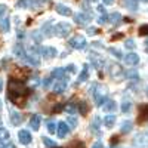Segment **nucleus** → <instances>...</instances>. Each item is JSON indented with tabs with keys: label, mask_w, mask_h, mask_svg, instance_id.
I'll return each instance as SVG.
<instances>
[{
	"label": "nucleus",
	"mask_w": 148,
	"mask_h": 148,
	"mask_svg": "<svg viewBox=\"0 0 148 148\" xmlns=\"http://www.w3.org/2000/svg\"><path fill=\"white\" fill-rule=\"evenodd\" d=\"M42 31L45 33V36H52L53 34V27H51V22H45L43 27H42Z\"/></svg>",
	"instance_id": "obj_24"
},
{
	"label": "nucleus",
	"mask_w": 148,
	"mask_h": 148,
	"mask_svg": "<svg viewBox=\"0 0 148 148\" xmlns=\"http://www.w3.org/2000/svg\"><path fill=\"white\" fill-rule=\"evenodd\" d=\"M125 64H126V65H130V67L138 65V64H139V56H138V53L129 52V53L125 56Z\"/></svg>",
	"instance_id": "obj_9"
},
{
	"label": "nucleus",
	"mask_w": 148,
	"mask_h": 148,
	"mask_svg": "<svg viewBox=\"0 0 148 148\" xmlns=\"http://www.w3.org/2000/svg\"><path fill=\"white\" fill-rule=\"evenodd\" d=\"M46 127H47V132H49V133H55V132H56V123H55L53 120H49Z\"/></svg>",
	"instance_id": "obj_27"
},
{
	"label": "nucleus",
	"mask_w": 148,
	"mask_h": 148,
	"mask_svg": "<svg viewBox=\"0 0 148 148\" xmlns=\"http://www.w3.org/2000/svg\"><path fill=\"white\" fill-rule=\"evenodd\" d=\"M108 52L113 55V56H116L117 59H120L121 58V52H119L117 49H114V47H108Z\"/></svg>",
	"instance_id": "obj_34"
},
{
	"label": "nucleus",
	"mask_w": 148,
	"mask_h": 148,
	"mask_svg": "<svg viewBox=\"0 0 148 148\" xmlns=\"http://www.w3.org/2000/svg\"><path fill=\"white\" fill-rule=\"evenodd\" d=\"M2 90H3V79L0 77V92H2Z\"/></svg>",
	"instance_id": "obj_48"
},
{
	"label": "nucleus",
	"mask_w": 148,
	"mask_h": 148,
	"mask_svg": "<svg viewBox=\"0 0 148 148\" xmlns=\"http://www.w3.org/2000/svg\"><path fill=\"white\" fill-rule=\"evenodd\" d=\"M43 144H45L47 148H53V147H56V142L52 141L51 138H47V136H43Z\"/></svg>",
	"instance_id": "obj_30"
},
{
	"label": "nucleus",
	"mask_w": 148,
	"mask_h": 148,
	"mask_svg": "<svg viewBox=\"0 0 148 148\" xmlns=\"http://www.w3.org/2000/svg\"><path fill=\"white\" fill-rule=\"evenodd\" d=\"M52 82H53V79L49 76V77H46L43 80V86H45V88H49V86H52Z\"/></svg>",
	"instance_id": "obj_37"
},
{
	"label": "nucleus",
	"mask_w": 148,
	"mask_h": 148,
	"mask_svg": "<svg viewBox=\"0 0 148 148\" xmlns=\"http://www.w3.org/2000/svg\"><path fill=\"white\" fill-rule=\"evenodd\" d=\"M126 8L129 10H138V2L136 0H126Z\"/></svg>",
	"instance_id": "obj_25"
},
{
	"label": "nucleus",
	"mask_w": 148,
	"mask_h": 148,
	"mask_svg": "<svg viewBox=\"0 0 148 148\" xmlns=\"http://www.w3.org/2000/svg\"><path fill=\"white\" fill-rule=\"evenodd\" d=\"M73 18L79 25H88V24L92 21V15L89 14H83V12H77V14H73Z\"/></svg>",
	"instance_id": "obj_5"
},
{
	"label": "nucleus",
	"mask_w": 148,
	"mask_h": 148,
	"mask_svg": "<svg viewBox=\"0 0 148 148\" xmlns=\"http://www.w3.org/2000/svg\"><path fill=\"white\" fill-rule=\"evenodd\" d=\"M117 138H119V136H113V144H116V142H117Z\"/></svg>",
	"instance_id": "obj_52"
},
{
	"label": "nucleus",
	"mask_w": 148,
	"mask_h": 148,
	"mask_svg": "<svg viewBox=\"0 0 148 148\" xmlns=\"http://www.w3.org/2000/svg\"><path fill=\"white\" fill-rule=\"evenodd\" d=\"M65 68H61V67H58V68H55L52 73H51V77L52 79H62V77H65Z\"/></svg>",
	"instance_id": "obj_17"
},
{
	"label": "nucleus",
	"mask_w": 148,
	"mask_h": 148,
	"mask_svg": "<svg viewBox=\"0 0 148 148\" xmlns=\"http://www.w3.org/2000/svg\"><path fill=\"white\" fill-rule=\"evenodd\" d=\"M9 139V132H8V129H5V127H0V141H8Z\"/></svg>",
	"instance_id": "obj_28"
},
{
	"label": "nucleus",
	"mask_w": 148,
	"mask_h": 148,
	"mask_svg": "<svg viewBox=\"0 0 148 148\" xmlns=\"http://www.w3.org/2000/svg\"><path fill=\"white\" fill-rule=\"evenodd\" d=\"M55 10L58 12L59 15H62V16H71V15H73L71 9H70L68 6H65V5H61V3H58V5L55 6Z\"/></svg>",
	"instance_id": "obj_13"
},
{
	"label": "nucleus",
	"mask_w": 148,
	"mask_h": 148,
	"mask_svg": "<svg viewBox=\"0 0 148 148\" xmlns=\"http://www.w3.org/2000/svg\"><path fill=\"white\" fill-rule=\"evenodd\" d=\"M144 2H148V0H144Z\"/></svg>",
	"instance_id": "obj_55"
},
{
	"label": "nucleus",
	"mask_w": 148,
	"mask_h": 148,
	"mask_svg": "<svg viewBox=\"0 0 148 148\" xmlns=\"http://www.w3.org/2000/svg\"><path fill=\"white\" fill-rule=\"evenodd\" d=\"M148 120V105H141L139 107V116H138V121H147Z\"/></svg>",
	"instance_id": "obj_15"
},
{
	"label": "nucleus",
	"mask_w": 148,
	"mask_h": 148,
	"mask_svg": "<svg viewBox=\"0 0 148 148\" xmlns=\"http://www.w3.org/2000/svg\"><path fill=\"white\" fill-rule=\"evenodd\" d=\"M0 30H2L3 33H8V31L10 30V19H9L8 16L0 21Z\"/></svg>",
	"instance_id": "obj_20"
},
{
	"label": "nucleus",
	"mask_w": 148,
	"mask_h": 148,
	"mask_svg": "<svg viewBox=\"0 0 148 148\" xmlns=\"http://www.w3.org/2000/svg\"><path fill=\"white\" fill-rule=\"evenodd\" d=\"M40 53L43 55L45 59H53L58 55V51H56V47H53V46H46V47H43L40 51Z\"/></svg>",
	"instance_id": "obj_7"
},
{
	"label": "nucleus",
	"mask_w": 148,
	"mask_h": 148,
	"mask_svg": "<svg viewBox=\"0 0 148 148\" xmlns=\"http://www.w3.org/2000/svg\"><path fill=\"white\" fill-rule=\"evenodd\" d=\"M102 2H104V5L110 6V5H113V3H114V0H102Z\"/></svg>",
	"instance_id": "obj_45"
},
{
	"label": "nucleus",
	"mask_w": 148,
	"mask_h": 148,
	"mask_svg": "<svg viewBox=\"0 0 148 148\" xmlns=\"http://www.w3.org/2000/svg\"><path fill=\"white\" fill-rule=\"evenodd\" d=\"M0 148H6V145H5L3 141H0Z\"/></svg>",
	"instance_id": "obj_50"
},
{
	"label": "nucleus",
	"mask_w": 148,
	"mask_h": 148,
	"mask_svg": "<svg viewBox=\"0 0 148 148\" xmlns=\"http://www.w3.org/2000/svg\"><path fill=\"white\" fill-rule=\"evenodd\" d=\"M120 19H121V16H120L119 12H114V14L108 15V22H111L113 25H117V24L120 22Z\"/></svg>",
	"instance_id": "obj_23"
},
{
	"label": "nucleus",
	"mask_w": 148,
	"mask_h": 148,
	"mask_svg": "<svg viewBox=\"0 0 148 148\" xmlns=\"http://www.w3.org/2000/svg\"><path fill=\"white\" fill-rule=\"evenodd\" d=\"M144 34H148V25L145 24V25H141L139 28V36H144Z\"/></svg>",
	"instance_id": "obj_38"
},
{
	"label": "nucleus",
	"mask_w": 148,
	"mask_h": 148,
	"mask_svg": "<svg viewBox=\"0 0 148 148\" xmlns=\"http://www.w3.org/2000/svg\"><path fill=\"white\" fill-rule=\"evenodd\" d=\"M92 148H104V147H102V142H101V141H98V142H95V144L92 145Z\"/></svg>",
	"instance_id": "obj_44"
},
{
	"label": "nucleus",
	"mask_w": 148,
	"mask_h": 148,
	"mask_svg": "<svg viewBox=\"0 0 148 148\" xmlns=\"http://www.w3.org/2000/svg\"><path fill=\"white\" fill-rule=\"evenodd\" d=\"M2 108H3V104H2V99H0V111H2Z\"/></svg>",
	"instance_id": "obj_53"
},
{
	"label": "nucleus",
	"mask_w": 148,
	"mask_h": 148,
	"mask_svg": "<svg viewBox=\"0 0 148 148\" xmlns=\"http://www.w3.org/2000/svg\"><path fill=\"white\" fill-rule=\"evenodd\" d=\"M56 132H58V136L59 138H65L67 135H68V132H70V127H68V125H67L65 121H61L59 125H58Z\"/></svg>",
	"instance_id": "obj_12"
},
{
	"label": "nucleus",
	"mask_w": 148,
	"mask_h": 148,
	"mask_svg": "<svg viewBox=\"0 0 148 148\" xmlns=\"http://www.w3.org/2000/svg\"><path fill=\"white\" fill-rule=\"evenodd\" d=\"M95 33H96V30H95V28H88V34H90V36H92V34H95Z\"/></svg>",
	"instance_id": "obj_46"
},
{
	"label": "nucleus",
	"mask_w": 148,
	"mask_h": 148,
	"mask_svg": "<svg viewBox=\"0 0 148 148\" xmlns=\"http://www.w3.org/2000/svg\"><path fill=\"white\" fill-rule=\"evenodd\" d=\"M6 148H16L14 144H9V145H6Z\"/></svg>",
	"instance_id": "obj_51"
},
{
	"label": "nucleus",
	"mask_w": 148,
	"mask_h": 148,
	"mask_svg": "<svg viewBox=\"0 0 148 148\" xmlns=\"http://www.w3.org/2000/svg\"><path fill=\"white\" fill-rule=\"evenodd\" d=\"M0 126H2V119H0Z\"/></svg>",
	"instance_id": "obj_54"
},
{
	"label": "nucleus",
	"mask_w": 148,
	"mask_h": 148,
	"mask_svg": "<svg viewBox=\"0 0 148 148\" xmlns=\"http://www.w3.org/2000/svg\"><path fill=\"white\" fill-rule=\"evenodd\" d=\"M67 121H68V127H73V129H74V127H77V119H76V117L70 116Z\"/></svg>",
	"instance_id": "obj_32"
},
{
	"label": "nucleus",
	"mask_w": 148,
	"mask_h": 148,
	"mask_svg": "<svg viewBox=\"0 0 148 148\" xmlns=\"http://www.w3.org/2000/svg\"><path fill=\"white\" fill-rule=\"evenodd\" d=\"M92 93H93V99H95V104L98 105V107H101L104 102H105V99H107V95L104 93V92H101V86L99 84H92Z\"/></svg>",
	"instance_id": "obj_2"
},
{
	"label": "nucleus",
	"mask_w": 148,
	"mask_h": 148,
	"mask_svg": "<svg viewBox=\"0 0 148 148\" xmlns=\"http://www.w3.org/2000/svg\"><path fill=\"white\" fill-rule=\"evenodd\" d=\"M125 46H126L127 49H135L136 43H135V40H130V39H127V40L125 42Z\"/></svg>",
	"instance_id": "obj_36"
},
{
	"label": "nucleus",
	"mask_w": 148,
	"mask_h": 148,
	"mask_svg": "<svg viewBox=\"0 0 148 148\" xmlns=\"http://www.w3.org/2000/svg\"><path fill=\"white\" fill-rule=\"evenodd\" d=\"M67 88H68V79H67V76H65V77L58 79V80L55 82V84H53V92H55V93H64V92L67 90Z\"/></svg>",
	"instance_id": "obj_6"
},
{
	"label": "nucleus",
	"mask_w": 148,
	"mask_h": 148,
	"mask_svg": "<svg viewBox=\"0 0 148 148\" xmlns=\"http://www.w3.org/2000/svg\"><path fill=\"white\" fill-rule=\"evenodd\" d=\"M71 31V25L68 22H58L53 27V34L59 36V37H67Z\"/></svg>",
	"instance_id": "obj_3"
},
{
	"label": "nucleus",
	"mask_w": 148,
	"mask_h": 148,
	"mask_svg": "<svg viewBox=\"0 0 148 148\" xmlns=\"http://www.w3.org/2000/svg\"><path fill=\"white\" fill-rule=\"evenodd\" d=\"M79 111L84 116V114H88V111H89V107H88V104L86 102H80V105H79Z\"/></svg>",
	"instance_id": "obj_31"
},
{
	"label": "nucleus",
	"mask_w": 148,
	"mask_h": 148,
	"mask_svg": "<svg viewBox=\"0 0 148 148\" xmlns=\"http://www.w3.org/2000/svg\"><path fill=\"white\" fill-rule=\"evenodd\" d=\"M104 125H105L108 129L114 127V125H116V116H113V114H108V116L104 119Z\"/></svg>",
	"instance_id": "obj_19"
},
{
	"label": "nucleus",
	"mask_w": 148,
	"mask_h": 148,
	"mask_svg": "<svg viewBox=\"0 0 148 148\" xmlns=\"http://www.w3.org/2000/svg\"><path fill=\"white\" fill-rule=\"evenodd\" d=\"M25 52H27V51L22 47V45H21V43H18V45H15V46H14V53H15L18 58H22L24 55H25Z\"/></svg>",
	"instance_id": "obj_21"
},
{
	"label": "nucleus",
	"mask_w": 148,
	"mask_h": 148,
	"mask_svg": "<svg viewBox=\"0 0 148 148\" xmlns=\"http://www.w3.org/2000/svg\"><path fill=\"white\" fill-rule=\"evenodd\" d=\"M53 148H58V147H53Z\"/></svg>",
	"instance_id": "obj_56"
},
{
	"label": "nucleus",
	"mask_w": 148,
	"mask_h": 148,
	"mask_svg": "<svg viewBox=\"0 0 148 148\" xmlns=\"http://www.w3.org/2000/svg\"><path fill=\"white\" fill-rule=\"evenodd\" d=\"M126 77L127 79H138V73L135 71V70H130V71L126 73Z\"/></svg>",
	"instance_id": "obj_35"
},
{
	"label": "nucleus",
	"mask_w": 148,
	"mask_h": 148,
	"mask_svg": "<svg viewBox=\"0 0 148 148\" xmlns=\"http://www.w3.org/2000/svg\"><path fill=\"white\" fill-rule=\"evenodd\" d=\"M61 110H62V105H56L53 111H55V113H58V111H61Z\"/></svg>",
	"instance_id": "obj_47"
},
{
	"label": "nucleus",
	"mask_w": 148,
	"mask_h": 148,
	"mask_svg": "<svg viewBox=\"0 0 148 148\" xmlns=\"http://www.w3.org/2000/svg\"><path fill=\"white\" fill-rule=\"evenodd\" d=\"M28 2H31V5H28V6H30L31 9H34V10L39 9V8L42 6V3H40L42 0H28Z\"/></svg>",
	"instance_id": "obj_33"
},
{
	"label": "nucleus",
	"mask_w": 148,
	"mask_h": 148,
	"mask_svg": "<svg viewBox=\"0 0 148 148\" xmlns=\"http://www.w3.org/2000/svg\"><path fill=\"white\" fill-rule=\"evenodd\" d=\"M88 79H89V70H88V65H84L83 70H82V73L79 74L77 82H79V83H83V82H86Z\"/></svg>",
	"instance_id": "obj_18"
},
{
	"label": "nucleus",
	"mask_w": 148,
	"mask_h": 148,
	"mask_svg": "<svg viewBox=\"0 0 148 148\" xmlns=\"http://www.w3.org/2000/svg\"><path fill=\"white\" fill-rule=\"evenodd\" d=\"M130 108H132V102H129V101H125V102L121 104V107H120L121 113H129Z\"/></svg>",
	"instance_id": "obj_29"
},
{
	"label": "nucleus",
	"mask_w": 148,
	"mask_h": 148,
	"mask_svg": "<svg viewBox=\"0 0 148 148\" xmlns=\"http://www.w3.org/2000/svg\"><path fill=\"white\" fill-rule=\"evenodd\" d=\"M10 121H12V125H14V126L21 125L22 117H21V114L18 113V111H15V110H12V111H10Z\"/></svg>",
	"instance_id": "obj_16"
},
{
	"label": "nucleus",
	"mask_w": 148,
	"mask_h": 148,
	"mask_svg": "<svg viewBox=\"0 0 148 148\" xmlns=\"http://www.w3.org/2000/svg\"><path fill=\"white\" fill-rule=\"evenodd\" d=\"M145 52H147V53H148V39H147V40H145Z\"/></svg>",
	"instance_id": "obj_49"
},
{
	"label": "nucleus",
	"mask_w": 148,
	"mask_h": 148,
	"mask_svg": "<svg viewBox=\"0 0 148 148\" xmlns=\"http://www.w3.org/2000/svg\"><path fill=\"white\" fill-rule=\"evenodd\" d=\"M18 139H19V142H21L22 145H28L33 138H31V133H30L28 130L21 129V130L18 132Z\"/></svg>",
	"instance_id": "obj_8"
},
{
	"label": "nucleus",
	"mask_w": 148,
	"mask_h": 148,
	"mask_svg": "<svg viewBox=\"0 0 148 148\" xmlns=\"http://www.w3.org/2000/svg\"><path fill=\"white\" fill-rule=\"evenodd\" d=\"M68 45L73 47V49H84L86 47V45H88V42H86V39L84 37H82V36H74V37H71V39L68 40Z\"/></svg>",
	"instance_id": "obj_4"
},
{
	"label": "nucleus",
	"mask_w": 148,
	"mask_h": 148,
	"mask_svg": "<svg viewBox=\"0 0 148 148\" xmlns=\"http://www.w3.org/2000/svg\"><path fill=\"white\" fill-rule=\"evenodd\" d=\"M101 107H104V110L107 111V113H113V111H116L117 110V104H116V101H113V99H105V102L101 105Z\"/></svg>",
	"instance_id": "obj_14"
},
{
	"label": "nucleus",
	"mask_w": 148,
	"mask_h": 148,
	"mask_svg": "<svg viewBox=\"0 0 148 148\" xmlns=\"http://www.w3.org/2000/svg\"><path fill=\"white\" fill-rule=\"evenodd\" d=\"M76 110H77L76 105H68V107H67V111H68L70 114H74V113H76Z\"/></svg>",
	"instance_id": "obj_43"
},
{
	"label": "nucleus",
	"mask_w": 148,
	"mask_h": 148,
	"mask_svg": "<svg viewBox=\"0 0 148 148\" xmlns=\"http://www.w3.org/2000/svg\"><path fill=\"white\" fill-rule=\"evenodd\" d=\"M132 130V121H129V120H125L121 123V126H120V132L121 133H129Z\"/></svg>",
	"instance_id": "obj_22"
},
{
	"label": "nucleus",
	"mask_w": 148,
	"mask_h": 148,
	"mask_svg": "<svg viewBox=\"0 0 148 148\" xmlns=\"http://www.w3.org/2000/svg\"><path fill=\"white\" fill-rule=\"evenodd\" d=\"M110 74H111V77H114V79H119L121 77V74H125V71L121 70V67L119 64H113V65H110Z\"/></svg>",
	"instance_id": "obj_10"
},
{
	"label": "nucleus",
	"mask_w": 148,
	"mask_h": 148,
	"mask_svg": "<svg viewBox=\"0 0 148 148\" xmlns=\"http://www.w3.org/2000/svg\"><path fill=\"white\" fill-rule=\"evenodd\" d=\"M65 71H68V73H76V65H73V64H70V65H67L65 67Z\"/></svg>",
	"instance_id": "obj_40"
},
{
	"label": "nucleus",
	"mask_w": 148,
	"mask_h": 148,
	"mask_svg": "<svg viewBox=\"0 0 148 148\" xmlns=\"http://www.w3.org/2000/svg\"><path fill=\"white\" fill-rule=\"evenodd\" d=\"M27 93H28V89H27L25 86H24V83H21L19 80L12 79V80L9 82L8 96H9V99L14 102V104L22 107L24 104H25V99H27L25 96H27Z\"/></svg>",
	"instance_id": "obj_1"
},
{
	"label": "nucleus",
	"mask_w": 148,
	"mask_h": 148,
	"mask_svg": "<svg viewBox=\"0 0 148 148\" xmlns=\"http://www.w3.org/2000/svg\"><path fill=\"white\" fill-rule=\"evenodd\" d=\"M6 12H8V6H6V5H0V16L5 15Z\"/></svg>",
	"instance_id": "obj_42"
},
{
	"label": "nucleus",
	"mask_w": 148,
	"mask_h": 148,
	"mask_svg": "<svg viewBox=\"0 0 148 148\" xmlns=\"http://www.w3.org/2000/svg\"><path fill=\"white\" fill-rule=\"evenodd\" d=\"M40 123H42V116L40 114H33L31 116V119H30V127L33 130H39Z\"/></svg>",
	"instance_id": "obj_11"
},
{
	"label": "nucleus",
	"mask_w": 148,
	"mask_h": 148,
	"mask_svg": "<svg viewBox=\"0 0 148 148\" xmlns=\"http://www.w3.org/2000/svg\"><path fill=\"white\" fill-rule=\"evenodd\" d=\"M18 8H27L28 6V0H18Z\"/></svg>",
	"instance_id": "obj_39"
},
{
	"label": "nucleus",
	"mask_w": 148,
	"mask_h": 148,
	"mask_svg": "<svg viewBox=\"0 0 148 148\" xmlns=\"http://www.w3.org/2000/svg\"><path fill=\"white\" fill-rule=\"evenodd\" d=\"M33 37H34V42H36V43H40V42H42V36H40V34H37L36 31L33 33Z\"/></svg>",
	"instance_id": "obj_41"
},
{
	"label": "nucleus",
	"mask_w": 148,
	"mask_h": 148,
	"mask_svg": "<svg viewBox=\"0 0 148 148\" xmlns=\"http://www.w3.org/2000/svg\"><path fill=\"white\" fill-rule=\"evenodd\" d=\"M99 126H101V117H95L92 120V130H99Z\"/></svg>",
	"instance_id": "obj_26"
}]
</instances>
